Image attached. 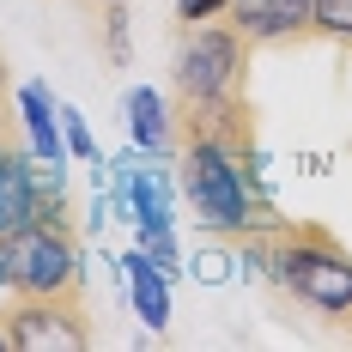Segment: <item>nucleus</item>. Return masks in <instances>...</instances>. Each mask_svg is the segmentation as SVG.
I'll use <instances>...</instances> for the list:
<instances>
[{"instance_id": "obj_1", "label": "nucleus", "mask_w": 352, "mask_h": 352, "mask_svg": "<svg viewBox=\"0 0 352 352\" xmlns=\"http://www.w3.org/2000/svg\"><path fill=\"white\" fill-rule=\"evenodd\" d=\"M249 36L231 19H201L182 25V49H176V128H207L237 146H255V122H249Z\"/></svg>"}, {"instance_id": "obj_2", "label": "nucleus", "mask_w": 352, "mask_h": 352, "mask_svg": "<svg viewBox=\"0 0 352 352\" xmlns=\"http://www.w3.org/2000/svg\"><path fill=\"white\" fill-rule=\"evenodd\" d=\"M182 195L195 201V219L219 237H267L280 212L255 195V146H237L207 128H182Z\"/></svg>"}, {"instance_id": "obj_3", "label": "nucleus", "mask_w": 352, "mask_h": 352, "mask_svg": "<svg viewBox=\"0 0 352 352\" xmlns=\"http://www.w3.org/2000/svg\"><path fill=\"white\" fill-rule=\"evenodd\" d=\"M255 261L261 274L292 292L304 310L340 322L352 310V249L328 231V225H310V219H280L267 231V243H255Z\"/></svg>"}, {"instance_id": "obj_4", "label": "nucleus", "mask_w": 352, "mask_h": 352, "mask_svg": "<svg viewBox=\"0 0 352 352\" xmlns=\"http://www.w3.org/2000/svg\"><path fill=\"white\" fill-rule=\"evenodd\" d=\"M0 274L12 298H85V261L79 237L61 212H43L25 231L0 237Z\"/></svg>"}, {"instance_id": "obj_5", "label": "nucleus", "mask_w": 352, "mask_h": 352, "mask_svg": "<svg viewBox=\"0 0 352 352\" xmlns=\"http://www.w3.org/2000/svg\"><path fill=\"white\" fill-rule=\"evenodd\" d=\"M6 346L12 352H85L98 328L85 298H6Z\"/></svg>"}, {"instance_id": "obj_6", "label": "nucleus", "mask_w": 352, "mask_h": 352, "mask_svg": "<svg viewBox=\"0 0 352 352\" xmlns=\"http://www.w3.org/2000/svg\"><path fill=\"white\" fill-rule=\"evenodd\" d=\"M43 212H49V201L36 188V152L19 140L12 116H0V237L25 231Z\"/></svg>"}, {"instance_id": "obj_7", "label": "nucleus", "mask_w": 352, "mask_h": 352, "mask_svg": "<svg viewBox=\"0 0 352 352\" xmlns=\"http://www.w3.org/2000/svg\"><path fill=\"white\" fill-rule=\"evenodd\" d=\"M225 19L249 36V49H298V43H316V12L310 0H231Z\"/></svg>"}, {"instance_id": "obj_8", "label": "nucleus", "mask_w": 352, "mask_h": 352, "mask_svg": "<svg viewBox=\"0 0 352 352\" xmlns=\"http://www.w3.org/2000/svg\"><path fill=\"white\" fill-rule=\"evenodd\" d=\"M19 116H25V134H31V152L43 164H61V109L49 98V85L31 79V85H19Z\"/></svg>"}, {"instance_id": "obj_9", "label": "nucleus", "mask_w": 352, "mask_h": 352, "mask_svg": "<svg viewBox=\"0 0 352 352\" xmlns=\"http://www.w3.org/2000/svg\"><path fill=\"white\" fill-rule=\"evenodd\" d=\"M122 274H128V292H134V310H140L146 328H164L170 322V292H164V274H158V261L134 249V255H122Z\"/></svg>"}, {"instance_id": "obj_10", "label": "nucleus", "mask_w": 352, "mask_h": 352, "mask_svg": "<svg viewBox=\"0 0 352 352\" xmlns=\"http://www.w3.org/2000/svg\"><path fill=\"white\" fill-rule=\"evenodd\" d=\"M122 109H128V134H134V146H146L152 158H158V152H170V116H164V104H158V91H152V85H134Z\"/></svg>"}, {"instance_id": "obj_11", "label": "nucleus", "mask_w": 352, "mask_h": 352, "mask_svg": "<svg viewBox=\"0 0 352 352\" xmlns=\"http://www.w3.org/2000/svg\"><path fill=\"white\" fill-rule=\"evenodd\" d=\"M310 12H316V36L352 49V0H310Z\"/></svg>"}, {"instance_id": "obj_12", "label": "nucleus", "mask_w": 352, "mask_h": 352, "mask_svg": "<svg viewBox=\"0 0 352 352\" xmlns=\"http://www.w3.org/2000/svg\"><path fill=\"white\" fill-rule=\"evenodd\" d=\"M61 140H67L73 158L98 164V140H91V128H85V116H79V109H61Z\"/></svg>"}, {"instance_id": "obj_13", "label": "nucleus", "mask_w": 352, "mask_h": 352, "mask_svg": "<svg viewBox=\"0 0 352 352\" xmlns=\"http://www.w3.org/2000/svg\"><path fill=\"white\" fill-rule=\"evenodd\" d=\"M104 31H109V61H128V12H122V0L104 6Z\"/></svg>"}, {"instance_id": "obj_14", "label": "nucleus", "mask_w": 352, "mask_h": 352, "mask_svg": "<svg viewBox=\"0 0 352 352\" xmlns=\"http://www.w3.org/2000/svg\"><path fill=\"white\" fill-rule=\"evenodd\" d=\"M225 6H231V0H176V19H182V25H201V19H219Z\"/></svg>"}, {"instance_id": "obj_15", "label": "nucleus", "mask_w": 352, "mask_h": 352, "mask_svg": "<svg viewBox=\"0 0 352 352\" xmlns=\"http://www.w3.org/2000/svg\"><path fill=\"white\" fill-rule=\"evenodd\" d=\"M0 116H6V61H0Z\"/></svg>"}, {"instance_id": "obj_16", "label": "nucleus", "mask_w": 352, "mask_h": 352, "mask_svg": "<svg viewBox=\"0 0 352 352\" xmlns=\"http://www.w3.org/2000/svg\"><path fill=\"white\" fill-rule=\"evenodd\" d=\"M0 352H12V346H6V316H0Z\"/></svg>"}, {"instance_id": "obj_17", "label": "nucleus", "mask_w": 352, "mask_h": 352, "mask_svg": "<svg viewBox=\"0 0 352 352\" xmlns=\"http://www.w3.org/2000/svg\"><path fill=\"white\" fill-rule=\"evenodd\" d=\"M340 328H346V334H352V310H346V316H340Z\"/></svg>"}, {"instance_id": "obj_18", "label": "nucleus", "mask_w": 352, "mask_h": 352, "mask_svg": "<svg viewBox=\"0 0 352 352\" xmlns=\"http://www.w3.org/2000/svg\"><path fill=\"white\" fill-rule=\"evenodd\" d=\"M98 6H109V0H98Z\"/></svg>"}]
</instances>
